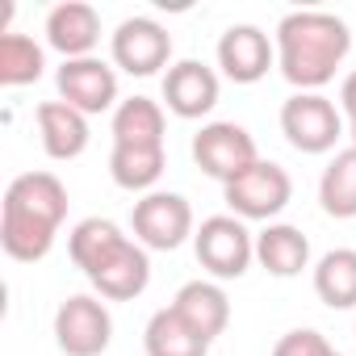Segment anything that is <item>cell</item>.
<instances>
[{
    "label": "cell",
    "mask_w": 356,
    "mask_h": 356,
    "mask_svg": "<svg viewBox=\"0 0 356 356\" xmlns=\"http://www.w3.org/2000/svg\"><path fill=\"white\" fill-rule=\"evenodd\" d=\"M67 218V189L55 172H22L5 189L0 206V248L22 264L51 256L55 235Z\"/></svg>",
    "instance_id": "obj_1"
},
{
    "label": "cell",
    "mask_w": 356,
    "mask_h": 356,
    "mask_svg": "<svg viewBox=\"0 0 356 356\" xmlns=\"http://www.w3.org/2000/svg\"><path fill=\"white\" fill-rule=\"evenodd\" d=\"M277 67L298 92H318L335 80V67L352 51V30L335 13L298 9L277 22Z\"/></svg>",
    "instance_id": "obj_2"
},
{
    "label": "cell",
    "mask_w": 356,
    "mask_h": 356,
    "mask_svg": "<svg viewBox=\"0 0 356 356\" xmlns=\"http://www.w3.org/2000/svg\"><path fill=\"white\" fill-rule=\"evenodd\" d=\"M281 134L302 155H327L343 138V113L323 92H293L281 105Z\"/></svg>",
    "instance_id": "obj_3"
},
{
    "label": "cell",
    "mask_w": 356,
    "mask_h": 356,
    "mask_svg": "<svg viewBox=\"0 0 356 356\" xmlns=\"http://www.w3.org/2000/svg\"><path fill=\"white\" fill-rule=\"evenodd\" d=\"M197 248V264L214 277V281H235L252 268L256 260V235L243 227V218L235 214H214L197 227L193 235Z\"/></svg>",
    "instance_id": "obj_4"
},
{
    "label": "cell",
    "mask_w": 356,
    "mask_h": 356,
    "mask_svg": "<svg viewBox=\"0 0 356 356\" xmlns=\"http://www.w3.org/2000/svg\"><path fill=\"white\" fill-rule=\"evenodd\" d=\"M222 197L231 206L235 218L243 222H268L277 218L289 197H293V181H289V172L273 159H256L243 176H235L231 185H222Z\"/></svg>",
    "instance_id": "obj_5"
},
{
    "label": "cell",
    "mask_w": 356,
    "mask_h": 356,
    "mask_svg": "<svg viewBox=\"0 0 356 356\" xmlns=\"http://www.w3.org/2000/svg\"><path fill=\"white\" fill-rule=\"evenodd\" d=\"M130 231H134V239H138L147 252H176L189 235H197V231H193V206H189L181 193L155 189V193H147V197L134 202V210H130Z\"/></svg>",
    "instance_id": "obj_6"
},
{
    "label": "cell",
    "mask_w": 356,
    "mask_h": 356,
    "mask_svg": "<svg viewBox=\"0 0 356 356\" xmlns=\"http://www.w3.org/2000/svg\"><path fill=\"white\" fill-rule=\"evenodd\" d=\"M113 339V314L92 293H72L55 310V343L63 356H101Z\"/></svg>",
    "instance_id": "obj_7"
},
{
    "label": "cell",
    "mask_w": 356,
    "mask_h": 356,
    "mask_svg": "<svg viewBox=\"0 0 356 356\" xmlns=\"http://www.w3.org/2000/svg\"><path fill=\"white\" fill-rule=\"evenodd\" d=\"M193 159L206 176L231 185L235 176H243L260 155H256V138L239 126V122H206L193 134Z\"/></svg>",
    "instance_id": "obj_8"
},
{
    "label": "cell",
    "mask_w": 356,
    "mask_h": 356,
    "mask_svg": "<svg viewBox=\"0 0 356 356\" xmlns=\"http://www.w3.org/2000/svg\"><path fill=\"white\" fill-rule=\"evenodd\" d=\"M109 55L126 76H155L172 59V34L155 17H126L109 38Z\"/></svg>",
    "instance_id": "obj_9"
},
{
    "label": "cell",
    "mask_w": 356,
    "mask_h": 356,
    "mask_svg": "<svg viewBox=\"0 0 356 356\" xmlns=\"http://www.w3.org/2000/svg\"><path fill=\"white\" fill-rule=\"evenodd\" d=\"M55 84H59V101H67L84 118L122 105L118 101V72L105 59H97V55H88V59H63Z\"/></svg>",
    "instance_id": "obj_10"
},
{
    "label": "cell",
    "mask_w": 356,
    "mask_h": 356,
    "mask_svg": "<svg viewBox=\"0 0 356 356\" xmlns=\"http://www.w3.org/2000/svg\"><path fill=\"white\" fill-rule=\"evenodd\" d=\"M218 92H222L218 72L206 67L202 59H181V63H172L168 76H163V101H168V109L176 118H185V122L206 118L218 105Z\"/></svg>",
    "instance_id": "obj_11"
},
{
    "label": "cell",
    "mask_w": 356,
    "mask_h": 356,
    "mask_svg": "<svg viewBox=\"0 0 356 356\" xmlns=\"http://www.w3.org/2000/svg\"><path fill=\"white\" fill-rule=\"evenodd\" d=\"M277 63V42L260 26H231L218 38V67L235 84H256Z\"/></svg>",
    "instance_id": "obj_12"
},
{
    "label": "cell",
    "mask_w": 356,
    "mask_h": 356,
    "mask_svg": "<svg viewBox=\"0 0 356 356\" xmlns=\"http://www.w3.org/2000/svg\"><path fill=\"white\" fill-rule=\"evenodd\" d=\"M47 42L63 59H88L101 42V13L84 0H63L47 13Z\"/></svg>",
    "instance_id": "obj_13"
},
{
    "label": "cell",
    "mask_w": 356,
    "mask_h": 356,
    "mask_svg": "<svg viewBox=\"0 0 356 356\" xmlns=\"http://www.w3.org/2000/svg\"><path fill=\"white\" fill-rule=\"evenodd\" d=\"M172 310L181 314L202 339H210V343L231 323V298L222 293L218 281H189V285H181V289H176V298H172Z\"/></svg>",
    "instance_id": "obj_14"
},
{
    "label": "cell",
    "mask_w": 356,
    "mask_h": 356,
    "mask_svg": "<svg viewBox=\"0 0 356 356\" xmlns=\"http://www.w3.org/2000/svg\"><path fill=\"white\" fill-rule=\"evenodd\" d=\"M92 289L105 298V302H134L147 285H151V260H147V248L138 239H130L113 260H105L92 277Z\"/></svg>",
    "instance_id": "obj_15"
},
{
    "label": "cell",
    "mask_w": 356,
    "mask_h": 356,
    "mask_svg": "<svg viewBox=\"0 0 356 356\" xmlns=\"http://www.w3.org/2000/svg\"><path fill=\"white\" fill-rule=\"evenodd\" d=\"M38 134H42V151L51 159H76L88 151V118L80 109H72L67 101H42L38 105Z\"/></svg>",
    "instance_id": "obj_16"
},
{
    "label": "cell",
    "mask_w": 356,
    "mask_h": 356,
    "mask_svg": "<svg viewBox=\"0 0 356 356\" xmlns=\"http://www.w3.org/2000/svg\"><path fill=\"white\" fill-rule=\"evenodd\" d=\"M256 260L273 277H298L302 268H310V239L289 222H268L256 235Z\"/></svg>",
    "instance_id": "obj_17"
},
{
    "label": "cell",
    "mask_w": 356,
    "mask_h": 356,
    "mask_svg": "<svg viewBox=\"0 0 356 356\" xmlns=\"http://www.w3.org/2000/svg\"><path fill=\"white\" fill-rule=\"evenodd\" d=\"M126 243H130V235H122V227L109 222V218H84V222H76L72 235H67L72 264H76L84 277H92V273H97L105 260H113Z\"/></svg>",
    "instance_id": "obj_18"
},
{
    "label": "cell",
    "mask_w": 356,
    "mask_h": 356,
    "mask_svg": "<svg viewBox=\"0 0 356 356\" xmlns=\"http://www.w3.org/2000/svg\"><path fill=\"white\" fill-rule=\"evenodd\" d=\"M143 348H147V356H210V339H202L172 306H163L147 318Z\"/></svg>",
    "instance_id": "obj_19"
},
{
    "label": "cell",
    "mask_w": 356,
    "mask_h": 356,
    "mask_svg": "<svg viewBox=\"0 0 356 356\" xmlns=\"http://www.w3.org/2000/svg\"><path fill=\"white\" fill-rule=\"evenodd\" d=\"M113 147H163V109L151 97H126L113 109Z\"/></svg>",
    "instance_id": "obj_20"
},
{
    "label": "cell",
    "mask_w": 356,
    "mask_h": 356,
    "mask_svg": "<svg viewBox=\"0 0 356 356\" xmlns=\"http://www.w3.org/2000/svg\"><path fill=\"white\" fill-rule=\"evenodd\" d=\"M163 147H113L109 151V176L126 193H155V181L163 176Z\"/></svg>",
    "instance_id": "obj_21"
},
{
    "label": "cell",
    "mask_w": 356,
    "mask_h": 356,
    "mask_svg": "<svg viewBox=\"0 0 356 356\" xmlns=\"http://www.w3.org/2000/svg\"><path fill=\"white\" fill-rule=\"evenodd\" d=\"M314 293L331 310L356 306V248H335L314 264Z\"/></svg>",
    "instance_id": "obj_22"
},
{
    "label": "cell",
    "mask_w": 356,
    "mask_h": 356,
    "mask_svg": "<svg viewBox=\"0 0 356 356\" xmlns=\"http://www.w3.org/2000/svg\"><path fill=\"white\" fill-rule=\"evenodd\" d=\"M318 206L331 218H356V147L331 155L318 176Z\"/></svg>",
    "instance_id": "obj_23"
},
{
    "label": "cell",
    "mask_w": 356,
    "mask_h": 356,
    "mask_svg": "<svg viewBox=\"0 0 356 356\" xmlns=\"http://www.w3.org/2000/svg\"><path fill=\"white\" fill-rule=\"evenodd\" d=\"M42 67H47V55L30 34H13V30L0 34V84L5 88H26L42 80Z\"/></svg>",
    "instance_id": "obj_24"
},
{
    "label": "cell",
    "mask_w": 356,
    "mask_h": 356,
    "mask_svg": "<svg viewBox=\"0 0 356 356\" xmlns=\"http://www.w3.org/2000/svg\"><path fill=\"white\" fill-rule=\"evenodd\" d=\"M273 356H343V352H335V348L327 343L323 331H314V327H298V331H285V335L277 339Z\"/></svg>",
    "instance_id": "obj_25"
},
{
    "label": "cell",
    "mask_w": 356,
    "mask_h": 356,
    "mask_svg": "<svg viewBox=\"0 0 356 356\" xmlns=\"http://www.w3.org/2000/svg\"><path fill=\"white\" fill-rule=\"evenodd\" d=\"M339 113L343 118H356V72H348L343 84H339Z\"/></svg>",
    "instance_id": "obj_26"
},
{
    "label": "cell",
    "mask_w": 356,
    "mask_h": 356,
    "mask_svg": "<svg viewBox=\"0 0 356 356\" xmlns=\"http://www.w3.org/2000/svg\"><path fill=\"white\" fill-rule=\"evenodd\" d=\"M343 122H348V138H352L348 147H356V118H343Z\"/></svg>",
    "instance_id": "obj_27"
}]
</instances>
